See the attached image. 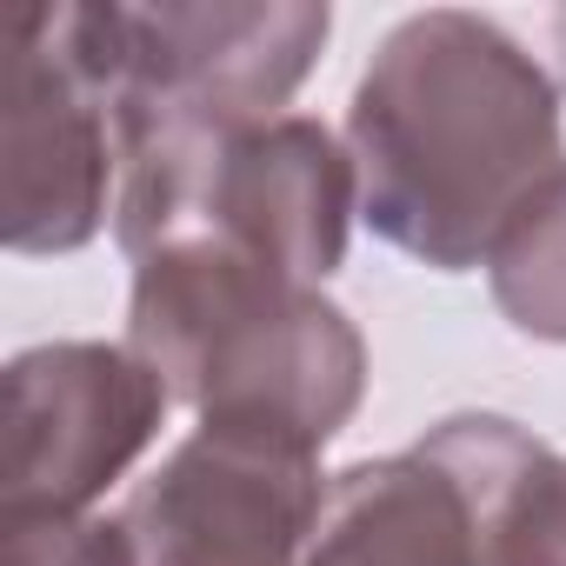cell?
I'll use <instances>...</instances> for the list:
<instances>
[{"instance_id":"3","label":"cell","mask_w":566,"mask_h":566,"mask_svg":"<svg viewBox=\"0 0 566 566\" xmlns=\"http://www.w3.org/2000/svg\"><path fill=\"white\" fill-rule=\"evenodd\" d=\"M354 213V154L307 114L120 134L114 240L127 260L167 240H213L321 287L347 260Z\"/></svg>"},{"instance_id":"2","label":"cell","mask_w":566,"mask_h":566,"mask_svg":"<svg viewBox=\"0 0 566 566\" xmlns=\"http://www.w3.org/2000/svg\"><path fill=\"white\" fill-rule=\"evenodd\" d=\"M127 347L200 427L327 447L367 394V340L314 280L213 240H167L134 260Z\"/></svg>"},{"instance_id":"11","label":"cell","mask_w":566,"mask_h":566,"mask_svg":"<svg viewBox=\"0 0 566 566\" xmlns=\"http://www.w3.org/2000/svg\"><path fill=\"white\" fill-rule=\"evenodd\" d=\"M0 566H140L120 520L101 513H0Z\"/></svg>"},{"instance_id":"8","label":"cell","mask_w":566,"mask_h":566,"mask_svg":"<svg viewBox=\"0 0 566 566\" xmlns=\"http://www.w3.org/2000/svg\"><path fill=\"white\" fill-rule=\"evenodd\" d=\"M420 453L460 486L473 566H566V453L506 413H453Z\"/></svg>"},{"instance_id":"12","label":"cell","mask_w":566,"mask_h":566,"mask_svg":"<svg viewBox=\"0 0 566 566\" xmlns=\"http://www.w3.org/2000/svg\"><path fill=\"white\" fill-rule=\"evenodd\" d=\"M553 48H559V61H566V14H553Z\"/></svg>"},{"instance_id":"10","label":"cell","mask_w":566,"mask_h":566,"mask_svg":"<svg viewBox=\"0 0 566 566\" xmlns=\"http://www.w3.org/2000/svg\"><path fill=\"white\" fill-rule=\"evenodd\" d=\"M493 307L526 334L566 347V174L506 227V240L486 260Z\"/></svg>"},{"instance_id":"7","label":"cell","mask_w":566,"mask_h":566,"mask_svg":"<svg viewBox=\"0 0 566 566\" xmlns=\"http://www.w3.org/2000/svg\"><path fill=\"white\" fill-rule=\"evenodd\" d=\"M321 506L327 480L314 447L193 427L134 486L120 526L140 566H307Z\"/></svg>"},{"instance_id":"9","label":"cell","mask_w":566,"mask_h":566,"mask_svg":"<svg viewBox=\"0 0 566 566\" xmlns=\"http://www.w3.org/2000/svg\"><path fill=\"white\" fill-rule=\"evenodd\" d=\"M307 566H473L467 500L420 447L360 460L327 480Z\"/></svg>"},{"instance_id":"6","label":"cell","mask_w":566,"mask_h":566,"mask_svg":"<svg viewBox=\"0 0 566 566\" xmlns=\"http://www.w3.org/2000/svg\"><path fill=\"white\" fill-rule=\"evenodd\" d=\"M167 387L134 347L48 340L0 374V513H87L160 433Z\"/></svg>"},{"instance_id":"5","label":"cell","mask_w":566,"mask_h":566,"mask_svg":"<svg viewBox=\"0 0 566 566\" xmlns=\"http://www.w3.org/2000/svg\"><path fill=\"white\" fill-rule=\"evenodd\" d=\"M114 193L120 127L74 0H21L0 14V240L8 253H74L107 227Z\"/></svg>"},{"instance_id":"1","label":"cell","mask_w":566,"mask_h":566,"mask_svg":"<svg viewBox=\"0 0 566 566\" xmlns=\"http://www.w3.org/2000/svg\"><path fill=\"white\" fill-rule=\"evenodd\" d=\"M360 220L433 273L486 266L566 174L553 74L486 14H407L347 107Z\"/></svg>"},{"instance_id":"4","label":"cell","mask_w":566,"mask_h":566,"mask_svg":"<svg viewBox=\"0 0 566 566\" xmlns=\"http://www.w3.org/2000/svg\"><path fill=\"white\" fill-rule=\"evenodd\" d=\"M81 48L114 101V127H247L273 120L314 74L334 14L314 0H74Z\"/></svg>"}]
</instances>
